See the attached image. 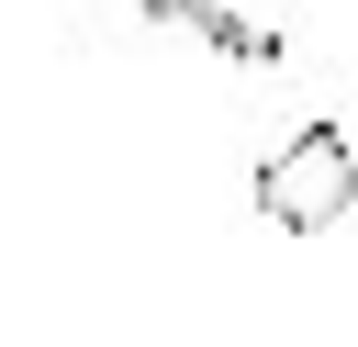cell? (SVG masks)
<instances>
[{"mask_svg": "<svg viewBox=\"0 0 358 347\" xmlns=\"http://www.w3.org/2000/svg\"><path fill=\"white\" fill-rule=\"evenodd\" d=\"M257 213H268L280 235L347 224V213H358V134H347V123H302V134L257 168Z\"/></svg>", "mask_w": 358, "mask_h": 347, "instance_id": "obj_1", "label": "cell"}, {"mask_svg": "<svg viewBox=\"0 0 358 347\" xmlns=\"http://www.w3.org/2000/svg\"><path fill=\"white\" fill-rule=\"evenodd\" d=\"M134 11H157V22H179V34L224 45V56H280V34H268V22H235L224 0H134Z\"/></svg>", "mask_w": 358, "mask_h": 347, "instance_id": "obj_2", "label": "cell"}]
</instances>
